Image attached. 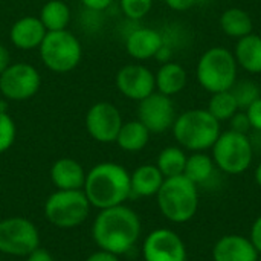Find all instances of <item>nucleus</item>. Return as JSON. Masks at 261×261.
<instances>
[{
	"label": "nucleus",
	"instance_id": "nucleus-1",
	"mask_svg": "<svg viewBox=\"0 0 261 261\" xmlns=\"http://www.w3.org/2000/svg\"><path fill=\"white\" fill-rule=\"evenodd\" d=\"M141 232L139 216L125 205L99 210L92 226V237L98 248L118 257L133 249Z\"/></svg>",
	"mask_w": 261,
	"mask_h": 261
},
{
	"label": "nucleus",
	"instance_id": "nucleus-2",
	"mask_svg": "<svg viewBox=\"0 0 261 261\" xmlns=\"http://www.w3.org/2000/svg\"><path fill=\"white\" fill-rule=\"evenodd\" d=\"M83 191L90 206L98 210L124 205L132 196L130 173L119 164L101 162L86 174Z\"/></svg>",
	"mask_w": 261,
	"mask_h": 261
},
{
	"label": "nucleus",
	"instance_id": "nucleus-3",
	"mask_svg": "<svg viewBox=\"0 0 261 261\" xmlns=\"http://www.w3.org/2000/svg\"><path fill=\"white\" fill-rule=\"evenodd\" d=\"M171 130L177 144L193 153L211 150L222 133L220 122L206 109H191L177 115Z\"/></svg>",
	"mask_w": 261,
	"mask_h": 261
},
{
	"label": "nucleus",
	"instance_id": "nucleus-4",
	"mask_svg": "<svg viewBox=\"0 0 261 261\" xmlns=\"http://www.w3.org/2000/svg\"><path fill=\"white\" fill-rule=\"evenodd\" d=\"M161 214L171 223H187L199 210V187L184 174L167 177L156 194Z\"/></svg>",
	"mask_w": 261,
	"mask_h": 261
},
{
	"label": "nucleus",
	"instance_id": "nucleus-5",
	"mask_svg": "<svg viewBox=\"0 0 261 261\" xmlns=\"http://www.w3.org/2000/svg\"><path fill=\"white\" fill-rule=\"evenodd\" d=\"M196 78L200 87L210 93L231 90L239 80V64L234 54L223 46L206 49L197 61Z\"/></svg>",
	"mask_w": 261,
	"mask_h": 261
},
{
	"label": "nucleus",
	"instance_id": "nucleus-6",
	"mask_svg": "<svg viewBox=\"0 0 261 261\" xmlns=\"http://www.w3.org/2000/svg\"><path fill=\"white\" fill-rule=\"evenodd\" d=\"M38 52L44 67L54 73H69L83 60L81 41L69 29L47 32Z\"/></svg>",
	"mask_w": 261,
	"mask_h": 261
},
{
	"label": "nucleus",
	"instance_id": "nucleus-7",
	"mask_svg": "<svg viewBox=\"0 0 261 261\" xmlns=\"http://www.w3.org/2000/svg\"><path fill=\"white\" fill-rule=\"evenodd\" d=\"M213 161L225 174L237 176L248 171L254 161V147L249 135H242L232 130L222 132L211 148Z\"/></svg>",
	"mask_w": 261,
	"mask_h": 261
},
{
	"label": "nucleus",
	"instance_id": "nucleus-8",
	"mask_svg": "<svg viewBox=\"0 0 261 261\" xmlns=\"http://www.w3.org/2000/svg\"><path fill=\"white\" fill-rule=\"evenodd\" d=\"M90 211V203L83 190H58L44 203L46 220L60 228L72 229L84 223Z\"/></svg>",
	"mask_w": 261,
	"mask_h": 261
},
{
	"label": "nucleus",
	"instance_id": "nucleus-9",
	"mask_svg": "<svg viewBox=\"0 0 261 261\" xmlns=\"http://www.w3.org/2000/svg\"><path fill=\"white\" fill-rule=\"evenodd\" d=\"M41 87V75L35 66L18 61L0 73V95L12 102L34 98Z\"/></svg>",
	"mask_w": 261,
	"mask_h": 261
},
{
	"label": "nucleus",
	"instance_id": "nucleus-10",
	"mask_svg": "<svg viewBox=\"0 0 261 261\" xmlns=\"http://www.w3.org/2000/svg\"><path fill=\"white\" fill-rule=\"evenodd\" d=\"M40 246L37 226L24 217L0 220V254L26 257Z\"/></svg>",
	"mask_w": 261,
	"mask_h": 261
},
{
	"label": "nucleus",
	"instance_id": "nucleus-11",
	"mask_svg": "<svg viewBox=\"0 0 261 261\" xmlns=\"http://www.w3.org/2000/svg\"><path fill=\"white\" fill-rule=\"evenodd\" d=\"M84 122L90 138L101 144L115 142L124 124L119 109L107 101L95 102L87 110Z\"/></svg>",
	"mask_w": 261,
	"mask_h": 261
},
{
	"label": "nucleus",
	"instance_id": "nucleus-12",
	"mask_svg": "<svg viewBox=\"0 0 261 261\" xmlns=\"http://www.w3.org/2000/svg\"><path fill=\"white\" fill-rule=\"evenodd\" d=\"M177 118L176 106L171 96L153 92L150 96L139 101L138 119L148 128L150 133L161 135L170 130Z\"/></svg>",
	"mask_w": 261,
	"mask_h": 261
},
{
	"label": "nucleus",
	"instance_id": "nucleus-13",
	"mask_svg": "<svg viewBox=\"0 0 261 261\" xmlns=\"http://www.w3.org/2000/svg\"><path fill=\"white\" fill-rule=\"evenodd\" d=\"M144 261H187L188 252L180 236L171 229L151 231L142 243Z\"/></svg>",
	"mask_w": 261,
	"mask_h": 261
},
{
	"label": "nucleus",
	"instance_id": "nucleus-14",
	"mask_svg": "<svg viewBox=\"0 0 261 261\" xmlns=\"http://www.w3.org/2000/svg\"><path fill=\"white\" fill-rule=\"evenodd\" d=\"M115 84L122 96L136 102L156 92L154 73L147 66L138 63L122 66L115 76Z\"/></svg>",
	"mask_w": 261,
	"mask_h": 261
},
{
	"label": "nucleus",
	"instance_id": "nucleus-15",
	"mask_svg": "<svg viewBox=\"0 0 261 261\" xmlns=\"http://www.w3.org/2000/svg\"><path fill=\"white\" fill-rule=\"evenodd\" d=\"M164 40L159 29L138 26L132 29L125 37V50L127 54L138 61H145L154 58L161 49Z\"/></svg>",
	"mask_w": 261,
	"mask_h": 261
},
{
	"label": "nucleus",
	"instance_id": "nucleus-16",
	"mask_svg": "<svg viewBox=\"0 0 261 261\" xmlns=\"http://www.w3.org/2000/svg\"><path fill=\"white\" fill-rule=\"evenodd\" d=\"M47 31L35 15H24L15 20L9 29V41L20 50L38 49Z\"/></svg>",
	"mask_w": 261,
	"mask_h": 261
},
{
	"label": "nucleus",
	"instance_id": "nucleus-17",
	"mask_svg": "<svg viewBox=\"0 0 261 261\" xmlns=\"http://www.w3.org/2000/svg\"><path fill=\"white\" fill-rule=\"evenodd\" d=\"M260 254L251 243L249 237L228 234L220 237L213 248L214 261H257Z\"/></svg>",
	"mask_w": 261,
	"mask_h": 261
},
{
	"label": "nucleus",
	"instance_id": "nucleus-18",
	"mask_svg": "<svg viewBox=\"0 0 261 261\" xmlns=\"http://www.w3.org/2000/svg\"><path fill=\"white\" fill-rule=\"evenodd\" d=\"M50 180L57 190H83L86 171L83 165L70 158H61L50 168Z\"/></svg>",
	"mask_w": 261,
	"mask_h": 261
},
{
	"label": "nucleus",
	"instance_id": "nucleus-19",
	"mask_svg": "<svg viewBox=\"0 0 261 261\" xmlns=\"http://www.w3.org/2000/svg\"><path fill=\"white\" fill-rule=\"evenodd\" d=\"M154 83L156 92L167 96H174L187 87L188 73L182 64L176 61H168L161 64V67L154 73Z\"/></svg>",
	"mask_w": 261,
	"mask_h": 261
},
{
	"label": "nucleus",
	"instance_id": "nucleus-20",
	"mask_svg": "<svg viewBox=\"0 0 261 261\" xmlns=\"http://www.w3.org/2000/svg\"><path fill=\"white\" fill-rule=\"evenodd\" d=\"M232 54L239 67L248 73H261V37L258 34L251 32L239 38Z\"/></svg>",
	"mask_w": 261,
	"mask_h": 261
},
{
	"label": "nucleus",
	"instance_id": "nucleus-21",
	"mask_svg": "<svg viewBox=\"0 0 261 261\" xmlns=\"http://www.w3.org/2000/svg\"><path fill=\"white\" fill-rule=\"evenodd\" d=\"M164 180L165 177L156 165L151 164L141 165L130 174L132 196H138V197L156 196Z\"/></svg>",
	"mask_w": 261,
	"mask_h": 261
},
{
	"label": "nucleus",
	"instance_id": "nucleus-22",
	"mask_svg": "<svg viewBox=\"0 0 261 261\" xmlns=\"http://www.w3.org/2000/svg\"><path fill=\"white\" fill-rule=\"evenodd\" d=\"M150 135L151 133L148 132V128L139 119L127 121L122 124L115 142L121 150L128 153H136L147 147L150 141Z\"/></svg>",
	"mask_w": 261,
	"mask_h": 261
},
{
	"label": "nucleus",
	"instance_id": "nucleus-23",
	"mask_svg": "<svg viewBox=\"0 0 261 261\" xmlns=\"http://www.w3.org/2000/svg\"><path fill=\"white\" fill-rule=\"evenodd\" d=\"M220 29L231 38H242L252 32L254 23L251 15L242 8H228L219 18Z\"/></svg>",
	"mask_w": 261,
	"mask_h": 261
},
{
	"label": "nucleus",
	"instance_id": "nucleus-24",
	"mask_svg": "<svg viewBox=\"0 0 261 261\" xmlns=\"http://www.w3.org/2000/svg\"><path fill=\"white\" fill-rule=\"evenodd\" d=\"M216 170L217 167L210 154H206L205 151H196L188 156L184 176L199 187L211 182L216 174Z\"/></svg>",
	"mask_w": 261,
	"mask_h": 261
},
{
	"label": "nucleus",
	"instance_id": "nucleus-25",
	"mask_svg": "<svg viewBox=\"0 0 261 261\" xmlns=\"http://www.w3.org/2000/svg\"><path fill=\"white\" fill-rule=\"evenodd\" d=\"M38 18L41 20L47 32L63 31V29H67L70 23L72 11L69 5L63 0H49L41 6Z\"/></svg>",
	"mask_w": 261,
	"mask_h": 261
},
{
	"label": "nucleus",
	"instance_id": "nucleus-26",
	"mask_svg": "<svg viewBox=\"0 0 261 261\" xmlns=\"http://www.w3.org/2000/svg\"><path fill=\"white\" fill-rule=\"evenodd\" d=\"M187 159H188V156L182 147L170 145V147H165L159 153L158 161H156V167L159 168V171L164 174L165 179L174 177V176L184 174Z\"/></svg>",
	"mask_w": 261,
	"mask_h": 261
},
{
	"label": "nucleus",
	"instance_id": "nucleus-27",
	"mask_svg": "<svg viewBox=\"0 0 261 261\" xmlns=\"http://www.w3.org/2000/svg\"><path fill=\"white\" fill-rule=\"evenodd\" d=\"M206 110H208L219 122H226V121H229L240 109H239V104H237L234 95L231 93V90H225V92L211 93V98H210V101H208Z\"/></svg>",
	"mask_w": 261,
	"mask_h": 261
},
{
	"label": "nucleus",
	"instance_id": "nucleus-28",
	"mask_svg": "<svg viewBox=\"0 0 261 261\" xmlns=\"http://www.w3.org/2000/svg\"><path fill=\"white\" fill-rule=\"evenodd\" d=\"M231 93L234 95L239 109L246 110L252 102H255L261 96L260 86L252 80H237L231 87Z\"/></svg>",
	"mask_w": 261,
	"mask_h": 261
},
{
	"label": "nucleus",
	"instance_id": "nucleus-29",
	"mask_svg": "<svg viewBox=\"0 0 261 261\" xmlns=\"http://www.w3.org/2000/svg\"><path fill=\"white\" fill-rule=\"evenodd\" d=\"M119 6L128 20L139 21L151 11L153 0H119Z\"/></svg>",
	"mask_w": 261,
	"mask_h": 261
},
{
	"label": "nucleus",
	"instance_id": "nucleus-30",
	"mask_svg": "<svg viewBox=\"0 0 261 261\" xmlns=\"http://www.w3.org/2000/svg\"><path fill=\"white\" fill-rule=\"evenodd\" d=\"M17 136V128L12 116L8 112H0V153L8 151Z\"/></svg>",
	"mask_w": 261,
	"mask_h": 261
},
{
	"label": "nucleus",
	"instance_id": "nucleus-31",
	"mask_svg": "<svg viewBox=\"0 0 261 261\" xmlns=\"http://www.w3.org/2000/svg\"><path fill=\"white\" fill-rule=\"evenodd\" d=\"M161 34H162L164 44L170 46L174 52H176V49L185 46V43L188 41V32L182 26H177V24L162 29Z\"/></svg>",
	"mask_w": 261,
	"mask_h": 261
},
{
	"label": "nucleus",
	"instance_id": "nucleus-32",
	"mask_svg": "<svg viewBox=\"0 0 261 261\" xmlns=\"http://www.w3.org/2000/svg\"><path fill=\"white\" fill-rule=\"evenodd\" d=\"M228 122H229V130H232V132H237L242 135H251V132H252L251 121L245 110H239Z\"/></svg>",
	"mask_w": 261,
	"mask_h": 261
},
{
	"label": "nucleus",
	"instance_id": "nucleus-33",
	"mask_svg": "<svg viewBox=\"0 0 261 261\" xmlns=\"http://www.w3.org/2000/svg\"><path fill=\"white\" fill-rule=\"evenodd\" d=\"M245 112L251 121L252 132H261V96L255 102H252Z\"/></svg>",
	"mask_w": 261,
	"mask_h": 261
},
{
	"label": "nucleus",
	"instance_id": "nucleus-34",
	"mask_svg": "<svg viewBox=\"0 0 261 261\" xmlns=\"http://www.w3.org/2000/svg\"><path fill=\"white\" fill-rule=\"evenodd\" d=\"M81 5L90 12H102L112 6L115 0H80Z\"/></svg>",
	"mask_w": 261,
	"mask_h": 261
},
{
	"label": "nucleus",
	"instance_id": "nucleus-35",
	"mask_svg": "<svg viewBox=\"0 0 261 261\" xmlns=\"http://www.w3.org/2000/svg\"><path fill=\"white\" fill-rule=\"evenodd\" d=\"M249 240L254 245V248L257 249V252L261 255V216L254 220V223L251 226Z\"/></svg>",
	"mask_w": 261,
	"mask_h": 261
},
{
	"label": "nucleus",
	"instance_id": "nucleus-36",
	"mask_svg": "<svg viewBox=\"0 0 261 261\" xmlns=\"http://www.w3.org/2000/svg\"><path fill=\"white\" fill-rule=\"evenodd\" d=\"M165 5L173 9V11H188L190 8H193L196 5V0H164Z\"/></svg>",
	"mask_w": 261,
	"mask_h": 261
},
{
	"label": "nucleus",
	"instance_id": "nucleus-37",
	"mask_svg": "<svg viewBox=\"0 0 261 261\" xmlns=\"http://www.w3.org/2000/svg\"><path fill=\"white\" fill-rule=\"evenodd\" d=\"M173 57H174V50H173L170 46H167V44H164V43H162L161 49H159V50H158V54L154 55V60H158L161 64H164V63L171 61V60H173Z\"/></svg>",
	"mask_w": 261,
	"mask_h": 261
},
{
	"label": "nucleus",
	"instance_id": "nucleus-38",
	"mask_svg": "<svg viewBox=\"0 0 261 261\" xmlns=\"http://www.w3.org/2000/svg\"><path fill=\"white\" fill-rule=\"evenodd\" d=\"M26 261H54V257L43 248H37L35 251H32L29 255H26Z\"/></svg>",
	"mask_w": 261,
	"mask_h": 261
},
{
	"label": "nucleus",
	"instance_id": "nucleus-39",
	"mask_svg": "<svg viewBox=\"0 0 261 261\" xmlns=\"http://www.w3.org/2000/svg\"><path fill=\"white\" fill-rule=\"evenodd\" d=\"M86 261H119V258H118V255H115L112 252L99 249V251L93 252L92 255H89Z\"/></svg>",
	"mask_w": 261,
	"mask_h": 261
},
{
	"label": "nucleus",
	"instance_id": "nucleus-40",
	"mask_svg": "<svg viewBox=\"0 0 261 261\" xmlns=\"http://www.w3.org/2000/svg\"><path fill=\"white\" fill-rule=\"evenodd\" d=\"M11 54H9V49L0 43V73L5 72L9 66H11Z\"/></svg>",
	"mask_w": 261,
	"mask_h": 261
},
{
	"label": "nucleus",
	"instance_id": "nucleus-41",
	"mask_svg": "<svg viewBox=\"0 0 261 261\" xmlns=\"http://www.w3.org/2000/svg\"><path fill=\"white\" fill-rule=\"evenodd\" d=\"M254 179H255L257 185L261 188V162L257 165V168H255V171H254Z\"/></svg>",
	"mask_w": 261,
	"mask_h": 261
},
{
	"label": "nucleus",
	"instance_id": "nucleus-42",
	"mask_svg": "<svg viewBox=\"0 0 261 261\" xmlns=\"http://www.w3.org/2000/svg\"><path fill=\"white\" fill-rule=\"evenodd\" d=\"M8 107H9V101L0 95V112H8Z\"/></svg>",
	"mask_w": 261,
	"mask_h": 261
},
{
	"label": "nucleus",
	"instance_id": "nucleus-43",
	"mask_svg": "<svg viewBox=\"0 0 261 261\" xmlns=\"http://www.w3.org/2000/svg\"><path fill=\"white\" fill-rule=\"evenodd\" d=\"M211 0H196V5H208Z\"/></svg>",
	"mask_w": 261,
	"mask_h": 261
},
{
	"label": "nucleus",
	"instance_id": "nucleus-44",
	"mask_svg": "<svg viewBox=\"0 0 261 261\" xmlns=\"http://www.w3.org/2000/svg\"><path fill=\"white\" fill-rule=\"evenodd\" d=\"M257 261H261V255H260V257H258V260H257Z\"/></svg>",
	"mask_w": 261,
	"mask_h": 261
}]
</instances>
